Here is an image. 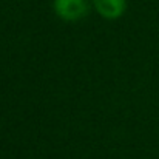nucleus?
<instances>
[{
  "mask_svg": "<svg viewBox=\"0 0 159 159\" xmlns=\"http://www.w3.org/2000/svg\"><path fill=\"white\" fill-rule=\"evenodd\" d=\"M56 16L65 22H76L82 19L88 11L87 0H53Z\"/></svg>",
  "mask_w": 159,
  "mask_h": 159,
  "instance_id": "obj_1",
  "label": "nucleus"
},
{
  "mask_svg": "<svg viewBox=\"0 0 159 159\" xmlns=\"http://www.w3.org/2000/svg\"><path fill=\"white\" fill-rule=\"evenodd\" d=\"M96 12L107 20H116L127 11V0H93Z\"/></svg>",
  "mask_w": 159,
  "mask_h": 159,
  "instance_id": "obj_2",
  "label": "nucleus"
}]
</instances>
